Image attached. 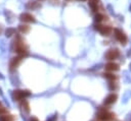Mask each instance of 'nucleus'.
Wrapping results in <instances>:
<instances>
[{
  "label": "nucleus",
  "instance_id": "obj_1",
  "mask_svg": "<svg viewBox=\"0 0 131 121\" xmlns=\"http://www.w3.org/2000/svg\"><path fill=\"white\" fill-rule=\"evenodd\" d=\"M114 114L107 110H100L97 113V119L100 121H111L114 119Z\"/></svg>",
  "mask_w": 131,
  "mask_h": 121
},
{
  "label": "nucleus",
  "instance_id": "obj_2",
  "mask_svg": "<svg viewBox=\"0 0 131 121\" xmlns=\"http://www.w3.org/2000/svg\"><path fill=\"white\" fill-rule=\"evenodd\" d=\"M31 96V93L29 91H22V90H16L13 92V98L16 101H22L25 100L26 98H28Z\"/></svg>",
  "mask_w": 131,
  "mask_h": 121
},
{
  "label": "nucleus",
  "instance_id": "obj_3",
  "mask_svg": "<svg viewBox=\"0 0 131 121\" xmlns=\"http://www.w3.org/2000/svg\"><path fill=\"white\" fill-rule=\"evenodd\" d=\"M114 34H115V38H116L123 46H125V45L127 44V42H128L127 36H126V35H125L123 32H122L121 30L115 29V30H114Z\"/></svg>",
  "mask_w": 131,
  "mask_h": 121
},
{
  "label": "nucleus",
  "instance_id": "obj_4",
  "mask_svg": "<svg viewBox=\"0 0 131 121\" xmlns=\"http://www.w3.org/2000/svg\"><path fill=\"white\" fill-rule=\"evenodd\" d=\"M120 55V52L117 48H113V49H110L108 50V52L106 53V55H104V57H106L107 60H110V61H112V60H115L119 57Z\"/></svg>",
  "mask_w": 131,
  "mask_h": 121
},
{
  "label": "nucleus",
  "instance_id": "obj_5",
  "mask_svg": "<svg viewBox=\"0 0 131 121\" xmlns=\"http://www.w3.org/2000/svg\"><path fill=\"white\" fill-rule=\"evenodd\" d=\"M20 20L24 22H34L35 21V17L30 14V13H22L21 16H20Z\"/></svg>",
  "mask_w": 131,
  "mask_h": 121
},
{
  "label": "nucleus",
  "instance_id": "obj_6",
  "mask_svg": "<svg viewBox=\"0 0 131 121\" xmlns=\"http://www.w3.org/2000/svg\"><path fill=\"white\" fill-rule=\"evenodd\" d=\"M22 61V57L20 56H17V57H14L11 59V61H10V64H9V67H10V70H14V69L19 66V64L21 63Z\"/></svg>",
  "mask_w": 131,
  "mask_h": 121
},
{
  "label": "nucleus",
  "instance_id": "obj_7",
  "mask_svg": "<svg viewBox=\"0 0 131 121\" xmlns=\"http://www.w3.org/2000/svg\"><path fill=\"white\" fill-rule=\"evenodd\" d=\"M116 100H117V95L116 94H111L106 98L103 104H104V105H112L113 103L116 102Z\"/></svg>",
  "mask_w": 131,
  "mask_h": 121
},
{
  "label": "nucleus",
  "instance_id": "obj_8",
  "mask_svg": "<svg viewBox=\"0 0 131 121\" xmlns=\"http://www.w3.org/2000/svg\"><path fill=\"white\" fill-rule=\"evenodd\" d=\"M104 68H106V70H108V71H117V70H119V65L114 62H109L106 64Z\"/></svg>",
  "mask_w": 131,
  "mask_h": 121
},
{
  "label": "nucleus",
  "instance_id": "obj_9",
  "mask_svg": "<svg viewBox=\"0 0 131 121\" xmlns=\"http://www.w3.org/2000/svg\"><path fill=\"white\" fill-rule=\"evenodd\" d=\"M112 28L111 27H108V25H101V28L99 30L100 34L102 36H110L111 33H112Z\"/></svg>",
  "mask_w": 131,
  "mask_h": 121
},
{
  "label": "nucleus",
  "instance_id": "obj_10",
  "mask_svg": "<svg viewBox=\"0 0 131 121\" xmlns=\"http://www.w3.org/2000/svg\"><path fill=\"white\" fill-rule=\"evenodd\" d=\"M98 3H99V0H88V4L92 8L93 11L98 10Z\"/></svg>",
  "mask_w": 131,
  "mask_h": 121
},
{
  "label": "nucleus",
  "instance_id": "obj_11",
  "mask_svg": "<svg viewBox=\"0 0 131 121\" xmlns=\"http://www.w3.org/2000/svg\"><path fill=\"white\" fill-rule=\"evenodd\" d=\"M14 117L10 114H3L0 115V121H13Z\"/></svg>",
  "mask_w": 131,
  "mask_h": 121
},
{
  "label": "nucleus",
  "instance_id": "obj_12",
  "mask_svg": "<svg viewBox=\"0 0 131 121\" xmlns=\"http://www.w3.org/2000/svg\"><path fill=\"white\" fill-rule=\"evenodd\" d=\"M19 30L21 33H24V34H27L29 31H30V27L28 24H21L19 27Z\"/></svg>",
  "mask_w": 131,
  "mask_h": 121
},
{
  "label": "nucleus",
  "instance_id": "obj_13",
  "mask_svg": "<svg viewBox=\"0 0 131 121\" xmlns=\"http://www.w3.org/2000/svg\"><path fill=\"white\" fill-rule=\"evenodd\" d=\"M39 6H40V4L38 2H36V1H33V0H32V1H29L28 4H27L28 8H37Z\"/></svg>",
  "mask_w": 131,
  "mask_h": 121
},
{
  "label": "nucleus",
  "instance_id": "obj_14",
  "mask_svg": "<svg viewBox=\"0 0 131 121\" xmlns=\"http://www.w3.org/2000/svg\"><path fill=\"white\" fill-rule=\"evenodd\" d=\"M102 75H103V77H104V79H107V80H109V81H111L116 80V75L112 74V73H107V72H104Z\"/></svg>",
  "mask_w": 131,
  "mask_h": 121
},
{
  "label": "nucleus",
  "instance_id": "obj_15",
  "mask_svg": "<svg viewBox=\"0 0 131 121\" xmlns=\"http://www.w3.org/2000/svg\"><path fill=\"white\" fill-rule=\"evenodd\" d=\"M103 19H104V16H103V14H101V13H97L96 15L94 16V20H95V22H97V23H99L100 21H102Z\"/></svg>",
  "mask_w": 131,
  "mask_h": 121
},
{
  "label": "nucleus",
  "instance_id": "obj_16",
  "mask_svg": "<svg viewBox=\"0 0 131 121\" xmlns=\"http://www.w3.org/2000/svg\"><path fill=\"white\" fill-rule=\"evenodd\" d=\"M22 106H23V108L25 109V111H26V112H27V113H28V112L30 111V107H29V103H28L27 101H26V100H22Z\"/></svg>",
  "mask_w": 131,
  "mask_h": 121
},
{
  "label": "nucleus",
  "instance_id": "obj_17",
  "mask_svg": "<svg viewBox=\"0 0 131 121\" xmlns=\"http://www.w3.org/2000/svg\"><path fill=\"white\" fill-rule=\"evenodd\" d=\"M5 34H6V37H11L12 35H14V34H15V30H14V29L9 28V29H7V30H6Z\"/></svg>",
  "mask_w": 131,
  "mask_h": 121
},
{
  "label": "nucleus",
  "instance_id": "obj_18",
  "mask_svg": "<svg viewBox=\"0 0 131 121\" xmlns=\"http://www.w3.org/2000/svg\"><path fill=\"white\" fill-rule=\"evenodd\" d=\"M115 89H116V85H115V83L111 81V82H110V90H111V91H114Z\"/></svg>",
  "mask_w": 131,
  "mask_h": 121
},
{
  "label": "nucleus",
  "instance_id": "obj_19",
  "mask_svg": "<svg viewBox=\"0 0 131 121\" xmlns=\"http://www.w3.org/2000/svg\"><path fill=\"white\" fill-rule=\"evenodd\" d=\"M3 114H6V109L3 107H0V115H3Z\"/></svg>",
  "mask_w": 131,
  "mask_h": 121
},
{
  "label": "nucleus",
  "instance_id": "obj_20",
  "mask_svg": "<svg viewBox=\"0 0 131 121\" xmlns=\"http://www.w3.org/2000/svg\"><path fill=\"white\" fill-rule=\"evenodd\" d=\"M56 120V116H53L52 118H50V119H48L47 121H55Z\"/></svg>",
  "mask_w": 131,
  "mask_h": 121
},
{
  "label": "nucleus",
  "instance_id": "obj_21",
  "mask_svg": "<svg viewBox=\"0 0 131 121\" xmlns=\"http://www.w3.org/2000/svg\"><path fill=\"white\" fill-rule=\"evenodd\" d=\"M127 56L131 58V49H129V50H128V52H127Z\"/></svg>",
  "mask_w": 131,
  "mask_h": 121
},
{
  "label": "nucleus",
  "instance_id": "obj_22",
  "mask_svg": "<svg viewBox=\"0 0 131 121\" xmlns=\"http://www.w3.org/2000/svg\"><path fill=\"white\" fill-rule=\"evenodd\" d=\"M30 121H39L36 117H31V119H30Z\"/></svg>",
  "mask_w": 131,
  "mask_h": 121
},
{
  "label": "nucleus",
  "instance_id": "obj_23",
  "mask_svg": "<svg viewBox=\"0 0 131 121\" xmlns=\"http://www.w3.org/2000/svg\"><path fill=\"white\" fill-rule=\"evenodd\" d=\"M129 11L131 12V4H130V6H129Z\"/></svg>",
  "mask_w": 131,
  "mask_h": 121
},
{
  "label": "nucleus",
  "instance_id": "obj_24",
  "mask_svg": "<svg viewBox=\"0 0 131 121\" xmlns=\"http://www.w3.org/2000/svg\"><path fill=\"white\" fill-rule=\"evenodd\" d=\"M129 69H130V70H131V63L129 64Z\"/></svg>",
  "mask_w": 131,
  "mask_h": 121
},
{
  "label": "nucleus",
  "instance_id": "obj_25",
  "mask_svg": "<svg viewBox=\"0 0 131 121\" xmlns=\"http://www.w3.org/2000/svg\"><path fill=\"white\" fill-rule=\"evenodd\" d=\"M1 32H2V28H1V27H0V33H1Z\"/></svg>",
  "mask_w": 131,
  "mask_h": 121
},
{
  "label": "nucleus",
  "instance_id": "obj_26",
  "mask_svg": "<svg viewBox=\"0 0 131 121\" xmlns=\"http://www.w3.org/2000/svg\"><path fill=\"white\" fill-rule=\"evenodd\" d=\"M81 1H85V0H81Z\"/></svg>",
  "mask_w": 131,
  "mask_h": 121
}]
</instances>
